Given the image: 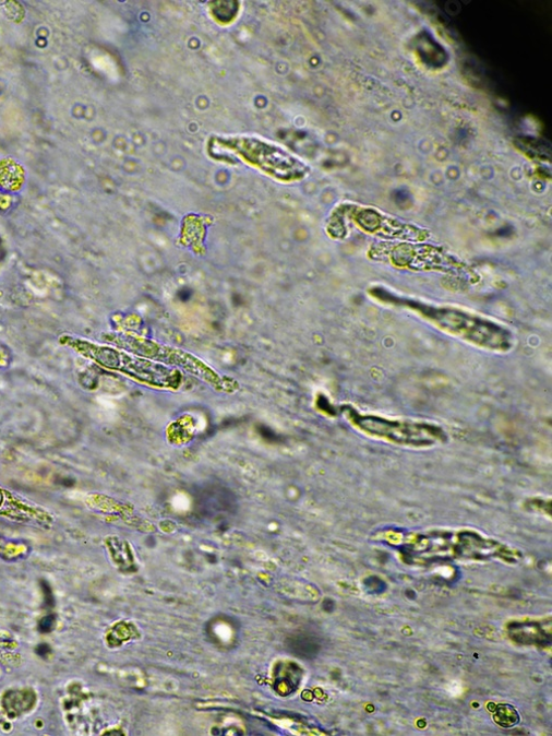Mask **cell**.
I'll use <instances>...</instances> for the list:
<instances>
[{"instance_id": "obj_9", "label": "cell", "mask_w": 552, "mask_h": 736, "mask_svg": "<svg viewBox=\"0 0 552 736\" xmlns=\"http://www.w3.org/2000/svg\"><path fill=\"white\" fill-rule=\"evenodd\" d=\"M495 722L503 727H512L519 722V715L509 704H500L494 711Z\"/></svg>"}, {"instance_id": "obj_7", "label": "cell", "mask_w": 552, "mask_h": 736, "mask_svg": "<svg viewBox=\"0 0 552 736\" xmlns=\"http://www.w3.org/2000/svg\"><path fill=\"white\" fill-rule=\"evenodd\" d=\"M350 212L351 219L365 233L409 241L428 238L424 230L385 217L374 209L351 206Z\"/></svg>"}, {"instance_id": "obj_6", "label": "cell", "mask_w": 552, "mask_h": 736, "mask_svg": "<svg viewBox=\"0 0 552 736\" xmlns=\"http://www.w3.org/2000/svg\"><path fill=\"white\" fill-rule=\"evenodd\" d=\"M372 256L387 258L392 264L413 270H454L459 266L441 249L416 245H380L372 250Z\"/></svg>"}, {"instance_id": "obj_5", "label": "cell", "mask_w": 552, "mask_h": 736, "mask_svg": "<svg viewBox=\"0 0 552 736\" xmlns=\"http://www.w3.org/2000/svg\"><path fill=\"white\" fill-rule=\"evenodd\" d=\"M115 342L118 346L123 347L135 355L142 356L145 359L160 361L185 369L218 390L231 389V385L227 384L226 380L213 368L187 352L163 346L158 343L134 336H119Z\"/></svg>"}, {"instance_id": "obj_2", "label": "cell", "mask_w": 552, "mask_h": 736, "mask_svg": "<svg viewBox=\"0 0 552 736\" xmlns=\"http://www.w3.org/2000/svg\"><path fill=\"white\" fill-rule=\"evenodd\" d=\"M415 309L442 332L491 352L506 353L513 347L511 333L504 328L473 314L452 308L419 306Z\"/></svg>"}, {"instance_id": "obj_8", "label": "cell", "mask_w": 552, "mask_h": 736, "mask_svg": "<svg viewBox=\"0 0 552 736\" xmlns=\"http://www.w3.org/2000/svg\"><path fill=\"white\" fill-rule=\"evenodd\" d=\"M239 4L237 2H217L213 4L212 15L220 24L231 23L238 15Z\"/></svg>"}, {"instance_id": "obj_4", "label": "cell", "mask_w": 552, "mask_h": 736, "mask_svg": "<svg viewBox=\"0 0 552 736\" xmlns=\"http://www.w3.org/2000/svg\"><path fill=\"white\" fill-rule=\"evenodd\" d=\"M221 150L236 153L251 166L257 167L271 177L290 182L302 179L307 167L279 147L269 145L256 139H214Z\"/></svg>"}, {"instance_id": "obj_1", "label": "cell", "mask_w": 552, "mask_h": 736, "mask_svg": "<svg viewBox=\"0 0 552 736\" xmlns=\"http://www.w3.org/2000/svg\"><path fill=\"white\" fill-rule=\"evenodd\" d=\"M344 414L357 432L399 448L429 450L447 442L444 429L425 420L385 417L345 407Z\"/></svg>"}, {"instance_id": "obj_3", "label": "cell", "mask_w": 552, "mask_h": 736, "mask_svg": "<svg viewBox=\"0 0 552 736\" xmlns=\"http://www.w3.org/2000/svg\"><path fill=\"white\" fill-rule=\"evenodd\" d=\"M75 345L84 356L144 384L163 389H177L181 384L182 376L178 370L169 369L156 361L89 343L77 342Z\"/></svg>"}]
</instances>
